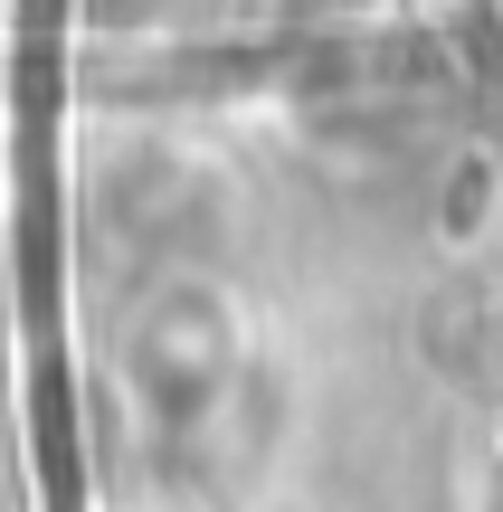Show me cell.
<instances>
[{"mask_svg": "<svg viewBox=\"0 0 503 512\" xmlns=\"http://www.w3.org/2000/svg\"><path fill=\"white\" fill-rule=\"evenodd\" d=\"M105 10H124V19H181L190 0H105Z\"/></svg>", "mask_w": 503, "mask_h": 512, "instance_id": "obj_1", "label": "cell"}]
</instances>
